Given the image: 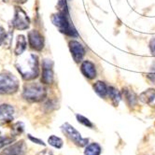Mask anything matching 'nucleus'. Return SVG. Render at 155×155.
Listing matches in <instances>:
<instances>
[{"label": "nucleus", "mask_w": 155, "mask_h": 155, "mask_svg": "<svg viewBox=\"0 0 155 155\" xmlns=\"http://www.w3.org/2000/svg\"><path fill=\"white\" fill-rule=\"evenodd\" d=\"M16 68L24 80H34L39 75L38 57L33 53L23 56L16 62Z\"/></svg>", "instance_id": "f257e3e1"}, {"label": "nucleus", "mask_w": 155, "mask_h": 155, "mask_svg": "<svg viewBox=\"0 0 155 155\" xmlns=\"http://www.w3.org/2000/svg\"><path fill=\"white\" fill-rule=\"evenodd\" d=\"M51 21L63 34L71 38L79 37V34H78L76 28L71 23L69 15H65L61 12L54 13L51 16Z\"/></svg>", "instance_id": "f03ea898"}, {"label": "nucleus", "mask_w": 155, "mask_h": 155, "mask_svg": "<svg viewBox=\"0 0 155 155\" xmlns=\"http://www.w3.org/2000/svg\"><path fill=\"white\" fill-rule=\"evenodd\" d=\"M47 91L40 83H29L25 86L23 97L30 103H38L46 98Z\"/></svg>", "instance_id": "7ed1b4c3"}, {"label": "nucleus", "mask_w": 155, "mask_h": 155, "mask_svg": "<svg viewBox=\"0 0 155 155\" xmlns=\"http://www.w3.org/2000/svg\"><path fill=\"white\" fill-rule=\"evenodd\" d=\"M19 90V81L10 73L0 74V94H12Z\"/></svg>", "instance_id": "20e7f679"}, {"label": "nucleus", "mask_w": 155, "mask_h": 155, "mask_svg": "<svg viewBox=\"0 0 155 155\" xmlns=\"http://www.w3.org/2000/svg\"><path fill=\"white\" fill-rule=\"evenodd\" d=\"M61 130L64 134L68 137L71 141H73L77 146L79 147H86L88 145L89 139L83 138L80 132H78L72 125L65 123L61 126Z\"/></svg>", "instance_id": "39448f33"}, {"label": "nucleus", "mask_w": 155, "mask_h": 155, "mask_svg": "<svg viewBox=\"0 0 155 155\" xmlns=\"http://www.w3.org/2000/svg\"><path fill=\"white\" fill-rule=\"evenodd\" d=\"M30 25V19L25 13V10L20 8L15 7L14 17L12 20V26L17 30H26Z\"/></svg>", "instance_id": "423d86ee"}, {"label": "nucleus", "mask_w": 155, "mask_h": 155, "mask_svg": "<svg viewBox=\"0 0 155 155\" xmlns=\"http://www.w3.org/2000/svg\"><path fill=\"white\" fill-rule=\"evenodd\" d=\"M53 62L50 59H45L42 64L41 82L44 84H51L53 82Z\"/></svg>", "instance_id": "0eeeda50"}, {"label": "nucleus", "mask_w": 155, "mask_h": 155, "mask_svg": "<svg viewBox=\"0 0 155 155\" xmlns=\"http://www.w3.org/2000/svg\"><path fill=\"white\" fill-rule=\"evenodd\" d=\"M69 50L71 52V55L76 63H80L82 61L84 55H85V48L81 43H80L77 40H71L69 41Z\"/></svg>", "instance_id": "6e6552de"}, {"label": "nucleus", "mask_w": 155, "mask_h": 155, "mask_svg": "<svg viewBox=\"0 0 155 155\" xmlns=\"http://www.w3.org/2000/svg\"><path fill=\"white\" fill-rule=\"evenodd\" d=\"M29 46L35 51H41L44 47V38L37 30H32L28 33Z\"/></svg>", "instance_id": "1a4fd4ad"}, {"label": "nucleus", "mask_w": 155, "mask_h": 155, "mask_svg": "<svg viewBox=\"0 0 155 155\" xmlns=\"http://www.w3.org/2000/svg\"><path fill=\"white\" fill-rule=\"evenodd\" d=\"M14 108L8 104L0 105V126L9 124L13 120Z\"/></svg>", "instance_id": "9d476101"}, {"label": "nucleus", "mask_w": 155, "mask_h": 155, "mask_svg": "<svg viewBox=\"0 0 155 155\" xmlns=\"http://www.w3.org/2000/svg\"><path fill=\"white\" fill-rule=\"evenodd\" d=\"M26 150V144L25 143L24 140H21L5 149L0 153V155H25Z\"/></svg>", "instance_id": "9b49d317"}, {"label": "nucleus", "mask_w": 155, "mask_h": 155, "mask_svg": "<svg viewBox=\"0 0 155 155\" xmlns=\"http://www.w3.org/2000/svg\"><path fill=\"white\" fill-rule=\"evenodd\" d=\"M81 71L82 75L88 80H94L96 77V68L93 62L86 60L81 63Z\"/></svg>", "instance_id": "f8f14e48"}, {"label": "nucleus", "mask_w": 155, "mask_h": 155, "mask_svg": "<svg viewBox=\"0 0 155 155\" xmlns=\"http://www.w3.org/2000/svg\"><path fill=\"white\" fill-rule=\"evenodd\" d=\"M121 96L124 98V100L126 102V104L130 107H134L135 106L137 105V101H138V96L137 95V94L131 90L128 87H124L123 90H121Z\"/></svg>", "instance_id": "ddd939ff"}, {"label": "nucleus", "mask_w": 155, "mask_h": 155, "mask_svg": "<svg viewBox=\"0 0 155 155\" xmlns=\"http://www.w3.org/2000/svg\"><path fill=\"white\" fill-rule=\"evenodd\" d=\"M138 98H139V100L144 104L153 105V102L155 101V89L150 88V89L144 91L143 93L140 94Z\"/></svg>", "instance_id": "4468645a"}, {"label": "nucleus", "mask_w": 155, "mask_h": 155, "mask_svg": "<svg viewBox=\"0 0 155 155\" xmlns=\"http://www.w3.org/2000/svg\"><path fill=\"white\" fill-rule=\"evenodd\" d=\"M107 95L109 96L110 100H111L112 104L114 105V107H117L121 99V93L120 91H118L115 87L113 86H108L107 88Z\"/></svg>", "instance_id": "2eb2a0df"}, {"label": "nucleus", "mask_w": 155, "mask_h": 155, "mask_svg": "<svg viewBox=\"0 0 155 155\" xmlns=\"http://www.w3.org/2000/svg\"><path fill=\"white\" fill-rule=\"evenodd\" d=\"M94 90L96 93V94L98 96H100L101 98H106L107 96V88L108 86L101 81H96L94 85Z\"/></svg>", "instance_id": "dca6fc26"}, {"label": "nucleus", "mask_w": 155, "mask_h": 155, "mask_svg": "<svg viewBox=\"0 0 155 155\" xmlns=\"http://www.w3.org/2000/svg\"><path fill=\"white\" fill-rule=\"evenodd\" d=\"M26 46H27V42H26V39L25 38V36H23V35L18 36L15 50H14V53L16 55H21L24 53V51H25Z\"/></svg>", "instance_id": "f3484780"}, {"label": "nucleus", "mask_w": 155, "mask_h": 155, "mask_svg": "<svg viewBox=\"0 0 155 155\" xmlns=\"http://www.w3.org/2000/svg\"><path fill=\"white\" fill-rule=\"evenodd\" d=\"M102 148L98 143H91L87 145L84 150V155H101Z\"/></svg>", "instance_id": "a211bd4d"}, {"label": "nucleus", "mask_w": 155, "mask_h": 155, "mask_svg": "<svg viewBox=\"0 0 155 155\" xmlns=\"http://www.w3.org/2000/svg\"><path fill=\"white\" fill-rule=\"evenodd\" d=\"M48 142L51 146H52L53 148H56V149H61L64 145L63 140L56 136H51L48 139Z\"/></svg>", "instance_id": "6ab92c4d"}, {"label": "nucleus", "mask_w": 155, "mask_h": 155, "mask_svg": "<svg viewBox=\"0 0 155 155\" xmlns=\"http://www.w3.org/2000/svg\"><path fill=\"white\" fill-rule=\"evenodd\" d=\"M76 118H77L78 121H79L80 124H81L82 125H84V126H86L88 128H94V124L89 119H87L86 117H84L82 115H80V114H77Z\"/></svg>", "instance_id": "aec40b11"}, {"label": "nucleus", "mask_w": 155, "mask_h": 155, "mask_svg": "<svg viewBox=\"0 0 155 155\" xmlns=\"http://www.w3.org/2000/svg\"><path fill=\"white\" fill-rule=\"evenodd\" d=\"M24 130H25V125H24L23 123H16L12 127V135L14 137H17V136L21 135V133L24 132Z\"/></svg>", "instance_id": "412c9836"}, {"label": "nucleus", "mask_w": 155, "mask_h": 155, "mask_svg": "<svg viewBox=\"0 0 155 155\" xmlns=\"http://www.w3.org/2000/svg\"><path fill=\"white\" fill-rule=\"evenodd\" d=\"M57 8H58L59 12L65 14V15H69L68 7V3H66V0H58Z\"/></svg>", "instance_id": "4be33fe9"}, {"label": "nucleus", "mask_w": 155, "mask_h": 155, "mask_svg": "<svg viewBox=\"0 0 155 155\" xmlns=\"http://www.w3.org/2000/svg\"><path fill=\"white\" fill-rule=\"evenodd\" d=\"M13 140H14L13 137H5L0 136V149H2L3 147H5L6 145H8L10 143H12Z\"/></svg>", "instance_id": "5701e85b"}, {"label": "nucleus", "mask_w": 155, "mask_h": 155, "mask_svg": "<svg viewBox=\"0 0 155 155\" xmlns=\"http://www.w3.org/2000/svg\"><path fill=\"white\" fill-rule=\"evenodd\" d=\"M6 38H7V34H6V32H5V30H4L3 27L0 26V46H1V44H2L3 42H5Z\"/></svg>", "instance_id": "b1692460"}, {"label": "nucleus", "mask_w": 155, "mask_h": 155, "mask_svg": "<svg viewBox=\"0 0 155 155\" xmlns=\"http://www.w3.org/2000/svg\"><path fill=\"white\" fill-rule=\"evenodd\" d=\"M28 138L32 141V142H34L36 144H38V145H42V146H45V143H44L42 140L38 139V138H36V137H33L31 135H28Z\"/></svg>", "instance_id": "393cba45"}, {"label": "nucleus", "mask_w": 155, "mask_h": 155, "mask_svg": "<svg viewBox=\"0 0 155 155\" xmlns=\"http://www.w3.org/2000/svg\"><path fill=\"white\" fill-rule=\"evenodd\" d=\"M150 50L153 55H155V38H151L150 41Z\"/></svg>", "instance_id": "a878e982"}, {"label": "nucleus", "mask_w": 155, "mask_h": 155, "mask_svg": "<svg viewBox=\"0 0 155 155\" xmlns=\"http://www.w3.org/2000/svg\"><path fill=\"white\" fill-rule=\"evenodd\" d=\"M147 79L153 84H155V73H149L147 74Z\"/></svg>", "instance_id": "bb28decb"}, {"label": "nucleus", "mask_w": 155, "mask_h": 155, "mask_svg": "<svg viewBox=\"0 0 155 155\" xmlns=\"http://www.w3.org/2000/svg\"><path fill=\"white\" fill-rule=\"evenodd\" d=\"M38 155H53V153L51 152V150L46 149V150H44L40 151Z\"/></svg>", "instance_id": "cd10ccee"}, {"label": "nucleus", "mask_w": 155, "mask_h": 155, "mask_svg": "<svg viewBox=\"0 0 155 155\" xmlns=\"http://www.w3.org/2000/svg\"><path fill=\"white\" fill-rule=\"evenodd\" d=\"M14 2H17V3H21V4H23L25 2H26L27 0H13Z\"/></svg>", "instance_id": "c85d7f7f"}]
</instances>
